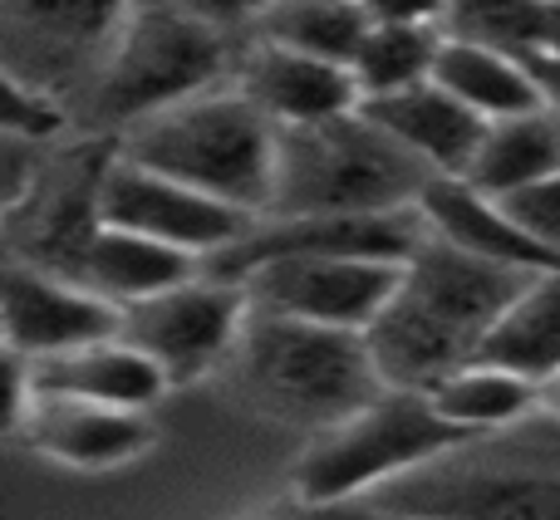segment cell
I'll return each mask as SVG.
<instances>
[{
  "instance_id": "cell-1",
  "label": "cell",
  "mask_w": 560,
  "mask_h": 520,
  "mask_svg": "<svg viewBox=\"0 0 560 520\" xmlns=\"http://www.w3.org/2000/svg\"><path fill=\"white\" fill-rule=\"evenodd\" d=\"M526 280L532 270L492 265L428 232L423 246L398 270L394 299L364 334L384 388L428 393L447 374L467 368Z\"/></svg>"
},
{
  "instance_id": "cell-2",
  "label": "cell",
  "mask_w": 560,
  "mask_h": 520,
  "mask_svg": "<svg viewBox=\"0 0 560 520\" xmlns=\"http://www.w3.org/2000/svg\"><path fill=\"white\" fill-rule=\"evenodd\" d=\"M280 128L236 84H217L118 133V153L246 216L271 212Z\"/></svg>"
},
{
  "instance_id": "cell-3",
  "label": "cell",
  "mask_w": 560,
  "mask_h": 520,
  "mask_svg": "<svg viewBox=\"0 0 560 520\" xmlns=\"http://www.w3.org/2000/svg\"><path fill=\"white\" fill-rule=\"evenodd\" d=\"M232 358L242 393L290 427L325 433L384 393L378 364L359 329H329L252 309Z\"/></svg>"
},
{
  "instance_id": "cell-4",
  "label": "cell",
  "mask_w": 560,
  "mask_h": 520,
  "mask_svg": "<svg viewBox=\"0 0 560 520\" xmlns=\"http://www.w3.org/2000/svg\"><path fill=\"white\" fill-rule=\"evenodd\" d=\"M438 182L404 143L369 123L364 114H339L325 123L280 128L276 192L266 216H364L418 206Z\"/></svg>"
},
{
  "instance_id": "cell-5",
  "label": "cell",
  "mask_w": 560,
  "mask_h": 520,
  "mask_svg": "<svg viewBox=\"0 0 560 520\" xmlns=\"http://www.w3.org/2000/svg\"><path fill=\"white\" fill-rule=\"evenodd\" d=\"M226 69H232L226 29L187 15L173 0H138L89 84V114L124 133L163 108L217 88Z\"/></svg>"
},
{
  "instance_id": "cell-6",
  "label": "cell",
  "mask_w": 560,
  "mask_h": 520,
  "mask_svg": "<svg viewBox=\"0 0 560 520\" xmlns=\"http://www.w3.org/2000/svg\"><path fill=\"white\" fill-rule=\"evenodd\" d=\"M463 442H472V437L457 433L428 403V393L384 388L374 403H364L345 423L325 427L305 447L290 486L310 501H354V496L378 492L388 482H404L408 472L428 466L433 457H447Z\"/></svg>"
},
{
  "instance_id": "cell-7",
  "label": "cell",
  "mask_w": 560,
  "mask_h": 520,
  "mask_svg": "<svg viewBox=\"0 0 560 520\" xmlns=\"http://www.w3.org/2000/svg\"><path fill=\"white\" fill-rule=\"evenodd\" d=\"M246 315H252L246 285L217 280L202 270V275L163 289V295H148L138 305H128L118 334L143 348L163 368L167 383L177 388V383H192V378L212 374L232 354L246 329Z\"/></svg>"
},
{
  "instance_id": "cell-8",
  "label": "cell",
  "mask_w": 560,
  "mask_h": 520,
  "mask_svg": "<svg viewBox=\"0 0 560 520\" xmlns=\"http://www.w3.org/2000/svg\"><path fill=\"white\" fill-rule=\"evenodd\" d=\"M138 0H0L5 74L65 94L94 84L114 35Z\"/></svg>"
},
{
  "instance_id": "cell-9",
  "label": "cell",
  "mask_w": 560,
  "mask_h": 520,
  "mask_svg": "<svg viewBox=\"0 0 560 520\" xmlns=\"http://www.w3.org/2000/svg\"><path fill=\"white\" fill-rule=\"evenodd\" d=\"M404 260L374 256H280L256 265L242 280L252 309L261 315H290L329 329H359L369 334L384 305L398 289Z\"/></svg>"
},
{
  "instance_id": "cell-10",
  "label": "cell",
  "mask_w": 560,
  "mask_h": 520,
  "mask_svg": "<svg viewBox=\"0 0 560 520\" xmlns=\"http://www.w3.org/2000/svg\"><path fill=\"white\" fill-rule=\"evenodd\" d=\"M428 216L423 206L404 212H364V216H261L242 241L202 260L207 275L242 285L256 265L280 256H374V260H408L423 246Z\"/></svg>"
},
{
  "instance_id": "cell-11",
  "label": "cell",
  "mask_w": 560,
  "mask_h": 520,
  "mask_svg": "<svg viewBox=\"0 0 560 520\" xmlns=\"http://www.w3.org/2000/svg\"><path fill=\"white\" fill-rule=\"evenodd\" d=\"M256 222L261 216L236 212V206L217 202L177 177L153 173L124 153H114L104 173V226L143 232L153 241L177 246V251H192L197 260H212L232 241H242Z\"/></svg>"
},
{
  "instance_id": "cell-12",
  "label": "cell",
  "mask_w": 560,
  "mask_h": 520,
  "mask_svg": "<svg viewBox=\"0 0 560 520\" xmlns=\"http://www.w3.org/2000/svg\"><path fill=\"white\" fill-rule=\"evenodd\" d=\"M0 324H5L10 354L35 364V358H55L69 348L114 339L124 329V309L69 275L39 270L30 260H10L5 289H0Z\"/></svg>"
},
{
  "instance_id": "cell-13",
  "label": "cell",
  "mask_w": 560,
  "mask_h": 520,
  "mask_svg": "<svg viewBox=\"0 0 560 520\" xmlns=\"http://www.w3.org/2000/svg\"><path fill=\"white\" fill-rule=\"evenodd\" d=\"M394 520H560V476L551 472H433L378 496Z\"/></svg>"
},
{
  "instance_id": "cell-14",
  "label": "cell",
  "mask_w": 560,
  "mask_h": 520,
  "mask_svg": "<svg viewBox=\"0 0 560 520\" xmlns=\"http://www.w3.org/2000/svg\"><path fill=\"white\" fill-rule=\"evenodd\" d=\"M232 84L242 88L276 128L325 123V118L354 114V108L364 104L349 64H329V59L300 55V49H285V45H266V39H252V45L242 49Z\"/></svg>"
},
{
  "instance_id": "cell-15",
  "label": "cell",
  "mask_w": 560,
  "mask_h": 520,
  "mask_svg": "<svg viewBox=\"0 0 560 520\" xmlns=\"http://www.w3.org/2000/svg\"><path fill=\"white\" fill-rule=\"evenodd\" d=\"M20 437L59 466L108 472V466H124L153 447V423H148V413H128V407L35 393L25 423H20Z\"/></svg>"
},
{
  "instance_id": "cell-16",
  "label": "cell",
  "mask_w": 560,
  "mask_h": 520,
  "mask_svg": "<svg viewBox=\"0 0 560 520\" xmlns=\"http://www.w3.org/2000/svg\"><path fill=\"white\" fill-rule=\"evenodd\" d=\"M359 114L384 128L394 143H404L438 177H467V167H472L482 133H487V118L472 114L463 98H453L433 79L413 88H398V94L364 98Z\"/></svg>"
},
{
  "instance_id": "cell-17",
  "label": "cell",
  "mask_w": 560,
  "mask_h": 520,
  "mask_svg": "<svg viewBox=\"0 0 560 520\" xmlns=\"http://www.w3.org/2000/svg\"><path fill=\"white\" fill-rule=\"evenodd\" d=\"M30 378H35V393L45 398H84V403L128 407V413H148L173 388L163 378V368L138 344H128L124 334L69 348V354L55 358H35Z\"/></svg>"
},
{
  "instance_id": "cell-18",
  "label": "cell",
  "mask_w": 560,
  "mask_h": 520,
  "mask_svg": "<svg viewBox=\"0 0 560 520\" xmlns=\"http://www.w3.org/2000/svg\"><path fill=\"white\" fill-rule=\"evenodd\" d=\"M418 206H423V216H428V232L453 241L457 251L482 256V260H492V265L532 270V275L536 270H560V256H551L541 241H532V236L506 216V206L497 202V197L477 192L463 177H438Z\"/></svg>"
},
{
  "instance_id": "cell-19",
  "label": "cell",
  "mask_w": 560,
  "mask_h": 520,
  "mask_svg": "<svg viewBox=\"0 0 560 520\" xmlns=\"http://www.w3.org/2000/svg\"><path fill=\"white\" fill-rule=\"evenodd\" d=\"M202 275V260L192 251H177L167 241H153L143 232H124V226H104L94 236V246L79 260V285H89L94 295H104L108 305L128 309L148 295L183 285V280Z\"/></svg>"
},
{
  "instance_id": "cell-20",
  "label": "cell",
  "mask_w": 560,
  "mask_h": 520,
  "mask_svg": "<svg viewBox=\"0 0 560 520\" xmlns=\"http://www.w3.org/2000/svg\"><path fill=\"white\" fill-rule=\"evenodd\" d=\"M433 84H443L453 98H463V104L472 108V114H482L487 123L541 108V94H536L522 55L477 45V39H457V35L443 39L438 64H433Z\"/></svg>"
},
{
  "instance_id": "cell-21",
  "label": "cell",
  "mask_w": 560,
  "mask_h": 520,
  "mask_svg": "<svg viewBox=\"0 0 560 520\" xmlns=\"http://www.w3.org/2000/svg\"><path fill=\"white\" fill-rule=\"evenodd\" d=\"M551 173H560V114L532 108V114L487 123L482 147H477L463 182H472L487 197H506Z\"/></svg>"
},
{
  "instance_id": "cell-22",
  "label": "cell",
  "mask_w": 560,
  "mask_h": 520,
  "mask_svg": "<svg viewBox=\"0 0 560 520\" xmlns=\"http://www.w3.org/2000/svg\"><path fill=\"white\" fill-rule=\"evenodd\" d=\"M487 364L512 368V374L541 383L560 368V270H541L522 285V295L502 309L492 324L482 354Z\"/></svg>"
},
{
  "instance_id": "cell-23",
  "label": "cell",
  "mask_w": 560,
  "mask_h": 520,
  "mask_svg": "<svg viewBox=\"0 0 560 520\" xmlns=\"http://www.w3.org/2000/svg\"><path fill=\"white\" fill-rule=\"evenodd\" d=\"M369 25L374 20H369L364 0H271L266 15L252 25V39L300 49V55L329 59V64H354Z\"/></svg>"
},
{
  "instance_id": "cell-24",
  "label": "cell",
  "mask_w": 560,
  "mask_h": 520,
  "mask_svg": "<svg viewBox=\"0 0 560 520\" xmlns=\"http://www.w3.org/2000/svg\"><path fill=\"white\" fill-rule=\"evenodd\" d=\"M428 403L467 437L497 433L506 423H522L526 413H536V383L512 368H497L487 358H472L467 368L447 374L443 383L428 388Z\"/></svg>"
},
{
  "instance_id": "cell-25",
  "label": "cell",
  "mask_w": 560,
  "mask_h": 520,
  "mask_svg": "<svg viewBox=\"0 0 560 520\" xmlns=\"http://www.w3.org/2000/svg\"><path fill=\"white\" fill-rule=\"evenodd\" d=\"M443 39H447V29H428V25H369L364 45H359L354 64H349L359 94L378 98V94L428 84Z\"/></svg>"
},
{
  "instance_id": "cell-26",
  "label": "cell",
  "mask_w": 560,
  "mask_h": 520,
  "mask_svg": "<svg viewBox=\"0 0 560 520\" xmlns=\"http://www.w3.org/2000/svg\"><path fill=\"white\" fill-rule=\"evenodd\" d=\"M551 5L556 0H453L447 35L526 55V49H541L551 35Z\"/></svg>"
},
{
  "instance_id": "cell-27",
  "label": "cell",
  "mask_w": 560,
  "mask_h": 520,
  "mask_svg": "<svg viewBox=\"0 0 560 520\" xmlns=\"http://www.w3.org/2000/svg\"><path fill=\"white\" fill-rule=\"evenodd\" d=\"M65 128H69V114L59 104V94L5 74V138H25V143L49 147Z\"/></svg>"
},
{
  "instance_id": "cell-28",
  "label": "cell",
  "mask_w": 560,
  "mask_h": 520,
  "mask_svg": "<svg viewBox=\"0 0 560 520\" xmlns=\"http://www.w3.org/2000/svg\"><path fill=\"white\" fill-rule=\"evenodd\" d=\"M497 202L506 206V216H512L532 241H541L551 256H560V173L541 177V182H532V187H516V192L497 197Z\"/></svg>"
},
{
  "instance_id": "cell-29",
  "label": "cell",
  "mask_w": 560,
  "mask_h": 520,
  "mask_svg": "<svg viewBox=\"0 0 560 520\" xmlns=\"http://www.w3.org/2000/svg\"><path fill=\"white\" fill-rule=\"evenodd\" d=\"M242 520H394L378 501H310V496H290L280 506H266V511H252Z\"/></svg>"
},
{
  "instance_id": "cell-30",
  "label": "cell",
  "mask_w": 560,
  "mask_h": 520,
  "mask_svg": "<svg viewBox=\"0 0 560 520\" xmlns=\"http://www.w3.org/2000/svg\"><path fill=\"white\" fill-rule=\"evenodd\" d=\"M374 25H428V29H447L453 0H364Z\"/></svg>"
},
{
  "instance_id": "cell-31",
  "label": "cell",
  "mask_w": 560,
  "mask_h": 520,
  "mask_svg": "<svg viewBox=\"0 0 560 520\" xmlns=\"http://www.w3.org/2000/svg\"><path fill=\"white\" fill-rule=\"evenodd\" d=\"M173 5H183L187 15L207 20V25H217V29H232V25L252 29L256 20L266 15V5H271V0H173Z\"/></svg>"
},
{
  "instance_id": "cell-32",
  "label": "cell",
  "mask_w": 560,
  "mask_h": 520,
  "mask_svg": "<svg viewBox=\"0 0 560 520\" xmlns=\"http://www.w3.org/2000/svg\"><path fill=\"white\" fill-rule=\"evenodd\" d=\"M522 64L532 74L536 94H541V108L560 114V49H526Z\"/></svg>"
},
{
  "instance_id": "cell-33",
  "label": "cell",
  "mask_w": 560,
  "mask_h": 520,
  "mask_svg": "<svg viewBox=\"0 0 560 520\" xmlns=\"http://www.w3.org/2000/svg\"><path fill=\"white\" fill-rule=\"evenodd\" d=\"M536 413H546V417H556L560 423V368L536 383Z\"/></svg>"
}]
</instances>
